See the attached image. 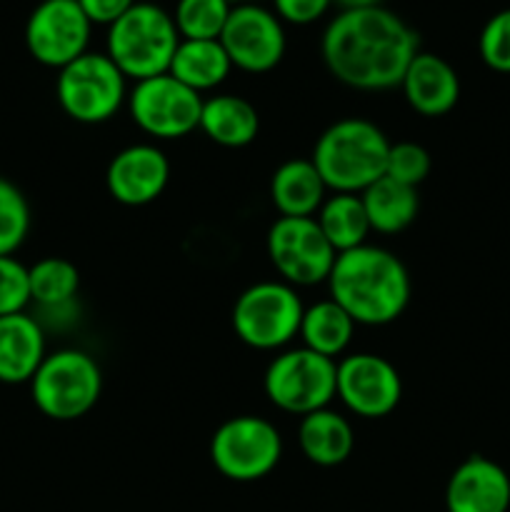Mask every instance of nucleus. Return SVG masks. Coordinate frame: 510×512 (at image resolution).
Returning <instances> with one entry per match:
<instances>
[{
	"label": "nucleus",
	"mask_w": 510,
	"mask_h": 512,
	"mask_svg": "<svg viewBox=\"0 0 510 512\" xmlns=\"http://www.w3.org/2000/svg\"><path fill=\"white\" fill-rule=\"evenodd\" d=\"M178 45L180 33L175 28L173 13L155 3L138 0L128 13L108 25L105 53L125 78L138 83L168 73Z\"/></svg>",
	"instance_id": "nucleus-4"
},
{
	"label": "nucleus",
	"mask_w": 510,
	"mask_h": 512,
	"mask_svg": "<svg viewBox=\"0 0 510 512\" xmlns=\"http://www.w3.org/2000/svg\"><path fill=\"white\" fill-rule=\"evenodd\" d=\"M233 70L220 40H180L168 73L195 93H205L225 83Z\"/></svg>",
	"instance_id": "nucleus-23"
},
{
	"label": "nucleus",
	"mask_w": 510,
	"mask_h": 512,
	"mask_svg": "<svg viewBox=\"0 0 510 512\" xmlns=\"http://www.w3.org/2000/svg\"><path fill=\"white\" fill-rule=\"evenodd\" d=\"M200 130L223 148H245L258 138L260 115L250 100L220 93L203 100Z\"/></svg>",
	"instance_id": "nucleus-21"
},
{
	"label": "nucleus",
	"mask_w": 510,
	"mask_h": 512,
	"mask_svg": "<svg viewBox=\"0 0 510 512\" xmlns=\"http://www.w3.org/2000/svg\"><path fill=\"white\" fill-rule=\"evenodd\" d=\"M448 512H508L510 475L503 465L483 455H470L445 485Z\"/></svg>",
	"instance_id": "nucleus-16"
},
{
	"label": "nucleus",
	"mask_w": 510,
	"mask_h": 512,
	"mask_svg": "<svg viewBox=\"0 0 510 512\" xmlns=\"http://www.w3.org/2000/svg\"><path fill=\"white\" fill-rule=\"evenodd\" d=\"M400 90L415 113L425 115V118H440L458 105L460 78L448 60L420 50L410 60L408 70L400 80Z\"/></svg>",
	"instance_id": "nucleus-17"
},
{
	"label": "nucleus",
	"mask_w": 510,
	"mask_h": 512,
	"mask_svg": "<svg viewBox=\"0 0 510 512\" xmlns=\"http://www.w3.org/2000/svg\"><path fill=\"white\" fill-rule=\"evenodd\" d=\"M338 363L308 348H293L270 360L263 378L265 398L278 410L305 415L323 410L335 398Z\"/></svg>",
	"instance_id": "nucleus-8"
},
{
	"label": "nucleus",
	"mask_w": 510,
	"mask_h": 512,
	"mask_svg": "<svg viewBox=\"0 0 510 512\" xmlns=\"http://www.w3.org/2000/svg\"><path fill=\"white\" fill-rule=\"evenodd\" d=\"M45 355L43 325L33 315L15 313L0 318V383H30Z\"/></svg>",
	"instance_id": "nucleus-18"
},
{
	"label": "nucleus",
	"mask_w": 510,
	"mask_h": 512,
	"mask_svg": "<svg viewBox=\"0 0 510 512\" xmlns=\"http://www.w3.org/2000/svg\"><path fill=\"white\" fill-rule=\"evenodd\" d=\"M170 163L160 148L150 143L128 145L105 170V185L115 203L143 208L158 200L168 188Z\"/></svg>",
	"instance_id": "nucleus-15"
},
{
	"label": "nucleus",
	"mask_w": 510,
	"mask_h": 512,
	"mask_svg": "<svg viewBox=\"0 0 510 512\" xmlns=\"http://www.w3.org/2000/svg\"><path fill=\"white\" fill-rule=\"evenodd\" d=\"M483 63L495 73H510V8L498 10L483 25L478 38Z\"/></svg>",
	"instance_id": "nucleus-30"
},
{
	"label": "nucleus",
	"mask_w": 510,
	"mask_h": 512,
	"mask_svg": "<svg viewBox=\"0 0 510 512\" xmlns=\"http://www.w3.org/2000/svg\"><path fill=\"white\" fill-rule=\"evenodd\" d=\"M55 98L75 123L98 125L115 118V113L128 103V78L108 53L88 50L58 70Z\"/></svg>",
	"instance_id": "nucleus-6"
},
{
	"label": "nucleus",
	"mask_w": 510,
	"mask_h": 512,
	"mask_svg": "<svg viewBox=\"0 0 510 512\" xmlns=\"http://www.w3.org/2000/svg\"><path fill=\"white\" fill-rule=\"evenodd\" d=\"M430 165H433L430 153L420 143H410V140L390 143L388 160H385V178L418 188L430 175Z\"/></svg>",
	"instance_id": "nucleus-29"
},
{
	"label": "nucleus",
	"mask_w": 510,
	"mask_h": 512,
	"mask_svg": "<svg viewBox=\"0 0 510 512\" xmlns=\"http://www.w3.org/2000/svg\"><path fill=\"white\" fill-rule=\"evenodd\" d=\"M233 5H245V3H260V0H230Z\"/></svg>",
	"instance_id": "nucleus-35"
},
{
	"label": "nucleus",
	"mask_w": 510,
	"mask_h": 512,
	"mask_svg": "<svg viewBox=\"0 0 510 512\" xmlns=\"http://www.w3.org/2000/svg\"><path fill=\"white\" fill-rule=\"evenodd\" d=\"M218 40L233 68L253 75L278 68L288 45L283 20L275 15V10L263 8L260 3L233 5Z\"/></svg>",
	"instance_id": "nucleus-13"
},
{
	"label": "nucleus",
	"mask_w": 510,
	"mask_h": 512,
	"mask_svg": "<svg viewBox=\"0 0 510 512\" xmlns=\"http://www.w3.org/2000/svg\"><path fill=\"white\" fill-rule=\"evenodd\" d=\"M93 23L78 0H40L25 23V48L45 68H65L88 53Z\"/></svg>",
	"instance_id": "nucleus-12"
},
{
	"label": "nucleus",
	"mask_w": 510,
	"mask_h": 512,
	"mask_svg": "<svg viewBox=\"0 0 510 512\" xmlns=\"http://www.w3.org/2000/svg\"><path fill=\"white\" fill-rule=\"evenodd\" d=\"M330 298L355 325H390L410 303V275L398 255L378 245H360L335 258L330 270Z\"/></svg>",
	"instance_id": "nucleus-2"
},
{
	"label": "nucleus",
	"mask_w": 510,
	"mask_h": 512,
	"mask_svg": "<svg viewBox=\"0 0 510 512\" xmlns=\"http://www.w3.org/2000/svg\"><path fill=\"white\" fill-rule=\"evenodd\" d=\"M30 305L28 268L13 255H0V318L25 313Z\"/></svg>",
	"instance_id": "nucleus-31"
},
{
	"label": "nucleus",
	"mask_w": 510,
	"mask_h": 512,
	"mask_svg": "<svg viewBox=\"0 0 510 512\" xmlns=\"http://www.w3.org/2000/svg\"><path fill=\"white\" fill-rule=\"evenodd\" d=\"M30 233V205L13 180L0 175V255H15Z\"/></svg>",
	"instance_id": "nucleus-28"
},
{
	"label": "nucleus",
	"mask_w": 510,
	"mask_h": 512,
	"mask_svg": "<svg viewBox=\"0 0 510 512\" xmlns=\"http://www.w3.org/2000/svg\"><path fill=\"white\" fill-rule=\"evenodd\" d=\"M128 110L133 123L150 138H185L200 128L203 95L163 73L135 83L128 93Z\"/></svg>",
	"instance_id": "nucleus-11"
},
{
	"label": "nucleus",
	"mask_w": 510,
	"mask_h": 512,
	"mask_svg": "<svg viewBox=\"0 0 510 512\" xmlns=\"http://www.w3.org/2000/svg\"><path fill=\"white\" fill-rule=\"evenodd\" d=\"M315 223L338 255L365 245L368 235L373 233L363 200L355 193H333L325 198L315 213Z\"/></svg>",
	"instance_id": "nucleus-24"
},
{
	"label": "nucleus",
	"mask_w": 510,
	"mask_h": 512,
	"mask_svg": "<svg viewBox=\"0 0 510 512\" xmlns=\"http://www.w3.org/2000/svg\"><path fill=\"white\" fill-rule=\"evenodd\" d=\"M353 333L355 320L330 298L305 308L298 335L303 340V348L335 360L348 350Z\"/></svg>",
	"instance_id": "nucleus-25"
},
{
	"label": "nucleus",
	"mask_w": 510,
	"mask_h": 512,
	"mask_svg": "<svg viewBox=\"0 0 510 512\" xmlns=\"http://www.w3.org/2000/svg\"><path fill=\"white\" fill-rule=\"evenodd\" d=\"M103 393V373L95 358L75 348L45 355L30 380L33 403L45 418L70 423L95 408Z\"/></svg>",
	"instance_id": "nucleus-5"
},
{
	"label": "nucleus",
	"mask_w": 510,
	"mask_h": 512,
	"mask_svg": "<svg viewBox=\"0 0 510 512\" xmlns=\"http://www.w3.org/2000/svg\"><path fill=\"white\" fill-rule=\"evenodd\" d=\"M30 303L43 310H60L73 305L80 290V273L65 258H43L28 268Z\"/></svg>",
	"instance_id": "nucleus-26"
},
{
	"label": "nucleus",
	"mask_w": 510,
	"mask_h": 512,
	"mask_svg": "<svg viewBox=\"0 0 510 512\" xmlns=\"http://www.w3.org/2000/svg\"><path fill=\"white\" fill-rule=\"evenodd\" d=\"M283 438L270 420L238 415L220 425L210 438V460L223 478L233 483H255L278 468Z\"/></svg>",
	"instance_id": "nucleus-9"
},
{
	"label": "nucleus",
	"mask_w": 510,
	"mask_h": 512,
	"mask_svg": "<svg viewBox=\"0 0 510 512\" xmlns=\"http://www.w3.org/2000/svg\"><path fill=\"white\" fill-rule=\"evenodd\" d=\"M360 200L365 205V213H368L370 230L373 233H403L405 228H410L415 223V218L420 213L418 188L395 183V180L385 178V175L380 180H375L370 188H365L360 193Z\"/></svg>",
	"instance_id": "nucleus-22"
},
{
	"label": "nucleus",
	"mask_w": 510,
	"mask_h": 512,
	"mask_svg": "<svg viewBox=\"0 0 510 512\" xmlns=\"http://www.w3.org/2000/svg\"><path fill=\"white\" fill-rule=\"evenodd\" d=\"M230 10V0H178L173 20L180 40H218Z\"/></svg>",
	"instance_id": "nucleus-27"
},
{
	"label": "nucleus",
	"mask_w": 510,
	"mask_h": 512,
	"mask_svg": "<svg viewBox=\"0 0 510 512\" xmlns=\"http://www.w3.org/2000/svg\"><path fill=\"white\" fill-rule=\"evenodd\" d=\"M418 53V33L383 5L340 10L320 40L328 73L338 83L365 93L400 88Z\"/></svg>",
	"instance_id": "nucleus-1"
},
{
	"label": "nucleus",
	"mask_w": 510,
	"mask_h": 512,
	"mask_svg": "<svg viewBox=\"0 0 510 512\" xmlns=\"http://www.w3.org/2000/svg\"><path fill=\"white\" fill-rule=\"evenodd\" d=\"M335 5H340V10L350 8H373V5H383V0H333Z\"/></svg>",
	"instance_id": "nucleus-34"
},
{
	"label": "nucleus",
	"mask_w": 510,
	"mask_h": 512,
	"mask_svg": "<svg viewBox=\"0 0 510 512\" xmlns=\"http://www.w3.org/2000/svg\"><path fill=\"white\" fill-rule=\"evenodd\" d=\"M78 3L93 25H113L138 0H78Z\"/></svg>",
	"instance_id": "nucleus-33"
},
{
	"label": "nucleus",
	"mask_w": 510,
	"mask_h": 512,
	"mask_svg": "<svg viewBox=\"0 0 510 512\" xmlns=\"http://www.w3.org/2000/svg\"><path fill=\"white\" fill-rule=\"evenodd\" d=\"M323 178L310 158H293L278 165L270 178V200L280 218H315L328 198Z\"/></svg>",
	"instance_id": "nucleus-19"
},
{
	"label": "nucleus",
	"mask_w": 510,
	"mask_h": 512,
	"mask_svg": "<svg viewBox=\"0 0 510 512\" xmlns=\"http://www.w3.org/2000/svg\"><path fill=\"white\" fill-rule=\"evenodd\" d=\"M335 398L358 418H385L403 398V380L390 360L373 353H353L338 363Z\"/></svg>",
	"instance_id": "nucleus-14"
},
{
	"label": "nucleus",
	"mask_w": 510,
	"mask_h": 512,
	"mask_svg": "<svg viewBox=\"0 0 510 512\" xmlns=\"http://www.w3.org/2000/svg\"><path fill=\"white\" fill-rule=\"evenodd\" d=\"M298 445L313 465L335 468L350 458L355 448V435L348 418H343L335 410L323 408L300 418Z\"/></svg>",
	"instance_id": "nucleus-20"
},
{
	"label": "nucleus",
	"mask_w": 510,
	"mask_h": 512,
	"mask_svg": "<svg viewBox=\"0 0 510 512\" xmlns=\"http://www.w3.org/2000/svg\"><path fill=\"white\" fill-rule=\"evenodd\" d=\"M303 300L283 280H263L238 295L233 305V330L248 348L280 350L298 338Z\"/></svg>",
	"instance_id": "nucleus-7"
},
{
	"label": "nucleus",
	"mask_w": 510,
	"mask_h": 512,
	"mask_svg": "<svg viewBox=\"0 0 510 512\" xmlns=\"http://www.w3.org/2000/svg\"><path fill=\"white\" fill-rule=\"evenodd\" d=\"M265 248L283 283L293 288L328 283L338 258L315 218H278L270 225Z\"/></svg>",
	"instance_id": "nucleus-10"
},
{
	"label": "nucleus",
	"mask_w": 510,
	"mask_h": 512,
	"mask_svg": "<svg viewBox=\"0 0 510 512\" xmlns=\"http://www.w3.org/2000/svg\"><path fill=\"white\" fill-rule=\"evenodd\" d=\"M333 0H273L275 15L290 25H310L323 18Z\"/></svg>",
	"instance_id": "nucleus-32"
},
{
	"label": "nucleus",
	"mask_w": 510,
	"mask_h": 512,
	"mask_svg": "<svg viewBox=\"0 0 510 512\" xmlns=\"http://www.w3.org/2000/svg\"><path fill=\"white\" fill-rule=\"evenodd\" d=\"M390 140L365 118H343L320 133L313 148V165L325 188L333 193L360 195L385 175Z\"/></svg>",
	"instance_id": "nucleus-3"
}]
</instances>
